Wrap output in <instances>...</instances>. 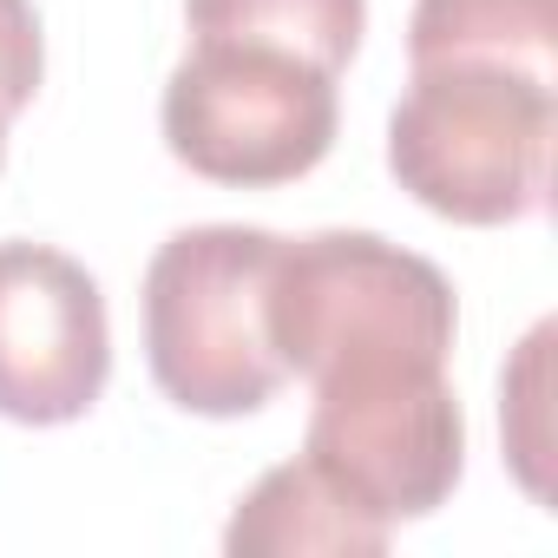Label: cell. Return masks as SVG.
<instances>
[{"mask_svg": "<svg viewBox=\"0 0 558 558\" xmlns=\"http://www.w3.org/2000/svg\"><path fill=\"white\" fill-rule=\"evenodd\" d=\"M0 158H8V119H0Z\"/></svg>", "mask_w": 558, "mask_h": 558, "instance_id": "7c38bea8", "label": "cell"}, {"mask_svg": "<svg viewBox=\"0 0 558 558\" xmlns=\"http://www.w3.org/2000/svg\"><path fill=\"white\" fill-rule=\"evenodd\" d=\"M40 73H47V40L34 0H0V119L34 106Z\"/></svg>", "mask_w": 558, "mask_h": 558, "instance_id": "8fae6325", "label": "cell"}, {"mask_svg": "<svg viewBox=\"0 0 558 558\" xmlns=\"http://www.w3.org/2000/svg\"><path fill=\"white\" fill-rule=\"evenodd\" d=\"M545 349H551V323H538L519 342V362L499 381V427H506V453L525 480L532 499H545Z\"/></svg>", "mask_w": 558, "mask_h": 558, "instance_id": "30bf717a", "label": "cell"}, {"mask_svg": "<svg viewBox=\"0 0 558 558\" xmlns=\"http://www.w3.org/2000/svg\"><path fill=\"white\" fill-rule=\"evenodd\" d=\"M184 21L191 40H256L342 73L362 47L368 0H184Z\"/></svg>", "mask_w": 558, "mask_h": 558, "instance_id": "9c48e42d", "label": "cell"}, {"mask_svg": "<svg viewBox=\"0 0 558 558\" xmlns=\"http://www.w3.org/2000/svg\"><path fill=\"white\" fill-rule=\"evenodd\" d=\"M276 250L283 236L256 223H191L145 263V362L184 414L236 421L290 381L263 323Z\"/></svg>", "mask_w": 558, "mask_h": 558, "instance_id": "3957f363", "label": "cell"}, {"mask_svg": "<svg viewBox=\"0 0 558 558\" xmlns=\"http://www.w3.org/2000/svg\"><path fill=\"white\" fill-rule=\"evenodd\" d=\"M165 145L210 184L269 191L316 171L342 125L336 73L256 40H191L158 106Z\"/></svg>", "mask_w": 558, "mask_h": 558, "instance_id": "277c9868", "label": "cell"}, {"mask_svg": "<svg viewBox=\"0 0 558 558\" xmlns=\"http://www.w3.org/2000/svg\"><path fill=\"white\" fill-rule=\"evenodd\" d=\"M230 558H375L388 551V525L368 519L349 493H336L310 460L269 466L223 525Z\"/></svg>", "mask_w": 558, "mask_h": 558, "instance_id": "52a82bcc", "label": "cell"}, {"mask_svg": "<svg viewBox=\"0 0 558 558\" xmlns=\"http://www.w3.org/2000/svg\"><path fill=\"white\" fill-rule=\"evenodd\" d=\"M408 60H486L551 80V0H414Z\"/></svg>", "mask_w": 558, "mask_h": 558, "instance_id": "ba28073f", "label": "cell"}, {"mask_svg": "<svg viewBox=\"0 0 558 558\" xmlns=\"http://www.w3.org/2000/svg\"><path fill=\"white\" fill-rule=\"evenodd\" d=\"M303 460L388 532L447 506L466 466V421L447 362H375L310 381Z\"/></svg>", "mask_w": 558, "mask_h": 558, "instance_id": "5b68a950", "label": "cell"}, {"mask_svg": "<svg viewBox=\"0 0 558 558\" xmlns=\"http://www.w3.org/2000/svg\"><path fill=\"white\" fill-rule=\"evenodd\" d=\"M263 323L290 375L323 381L375 362H447L460 303L427 256L375 230H316L276 250Z\"/></svg>", "mask_w": 558, "mask_h": 558, "instance_id": "7a4b0ae2", "label": "cell"}, {"mask_svg": "<svg viewBox=\"0 0 558 558\" xmlns=\"http://www.w3.org/2000/svg\"><path fill=\"white\" fill-rule=\"evenodd\" d=\"M551 80L486 60L414 66L388 119V171L447 223H519L551 191Z\"/></svg>", "mask_w": 558, "mask_h": 558, "instance_id": "6da1fadb", "label": "cell"}, {"mask_svg": "<svg viewBox=\"0 0 558 558\" xmlns=\"http://www.w3.org/2000/svg\"><path fill=\"white\" fill-rule=\"evenodd\" d=\"M112 375V323L93 269L47 243H0V414L80 421Z\"/></svg>", "mask_w": 558, "mask_h": 558, "instance_id": "8992f818", "label": "cell"}]
</instances>
